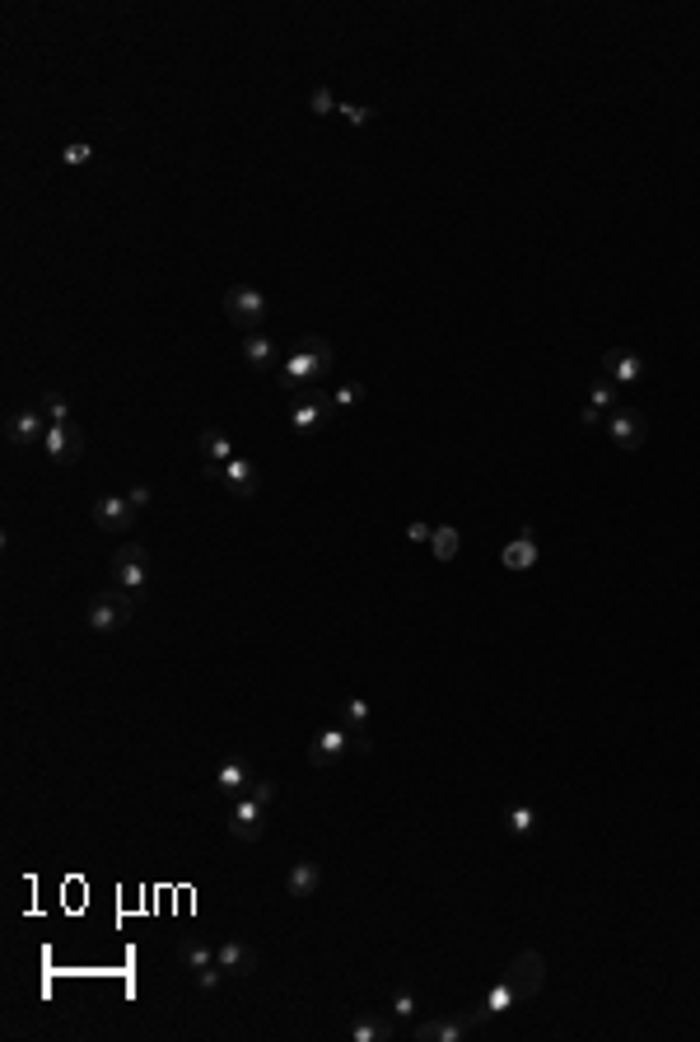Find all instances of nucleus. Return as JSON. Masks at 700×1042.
Here are the masks:
<instances>
[{
	"mask_svg": "<svg viewBox=\"0 0 700 1042\" xmlns=\"http://www.w3.org/2000/svg\"><path fill=\"white\" fill-rule=\"evenodd\" d=\"M332 360H337V351L327 346L322 337H299L290 351H285V360H280V370H276V388H308V383H318L327 370H332Z\"/></svg>",
	"mask_w": 700,
	"mask_h": 1042,
	"instance_id": "nucleus-1",
	"label": "nucleus"
},
{
	"mask_svg": "<svg viewBox=\"0 0 700 1042\" xmlns=\"http://www.w3.org/2000/svg\"><path fill=\"white\" fill-rule=\"evenodd\" d=\"M205 482L224 486V492L238 496V500H253L262 492V473H257V463L248 454H238L229 463H205Z\"/></svg>",
	"mask_w": 700,
	"mask_h": 1042,
	"instance_id": "nucleus-2",
	"label": "nucleus"
},
{
	"mask_svg": "<svg viewBox=\"0 0 700 1042\" xmlns=\"http://www.w3.org/2000/svg\"><path fill=\"white\" fill-rule=\"evenodd\" d=\"M131 612H136V594H131V589L108 584V589H103V594L89 603V626L108 636V631H121V626L131 622Z\"/></svg>",
	"mask_w": 700,
	"mask_h": 1042,
	"instance_id": "nucleus-3",
	"label": "nucleus"
},
{
	"mask_svg": "<svg viewBox=\"0 0 700 1042\" xmlns=\"http://www.w3.org/2000/svg\"><path fill=\"white\" fill-rule=\"evenodd\" d=\"M603 431H607V440L616 444V449H626V454H635V449H645V440H649V416L645 412H635V407H616V412H607V421H603Z\"/></svg>",
	"mask_w": 700,
	"mask_h": 1042,
	"instance_id": "nucleus-4",
	"label": "nucleus"
},
{
	"mask_svg": "<svg viewBox=\"0 0 700 1042\" xmlns=\"http://www.w3.org/2000/svg\"><path fill=\"white\" fill-rule=\"evenodd\" d=\"M509 991L513 1000H532L542 987H546V958L538 949H523V954H513V963H509Z\"/></svg>",
	"mask_w": 700,
	"mask_h": 1042,
	"instance_id": "nucleus-5",
	"label": "nucleus"
},
{
	"mask_svg": "<svg viewBox=\"0 0 700 1042\" xmlns=\"http://www.w3.org/2000/svg\"><path fill=\"white\" fill-rule=\"evenodd\" d=\"M224 314H229L234 328L262 332V323H266V295L253 290V285H234V290L224 295Z\"/></svg>",
	"mask_w": 700,
	"mask_h": 1042,
	"instance_id": "nucleus-6",
	"label": "nucleus"
},
{
	"mask_svg": "<svg viewBox=\"0 0 700 1042\" xmlns=\"http://www.w3.org/2000/svg\"><path fill=\"white\" fill-rule=\"evenodd\" d=\"M112 584H117V589H131V594H140V589L150 584V551L140 547V542L117 547V557H112Z\"/></svg>",
	"mask_w": 700,
	"mask_h": 1042,
	"instance_id": "nucleus-7",
	"label": "nucleus"
},
{
	"mask_svg": "<svg viewBox=\"0 0 700 1042\" xmlns=\"http://www.w3.org/2000/svg\"><path fill=\"white\" fill-rule=\"evenodd\" d=\"M47 458L56 463V467H75L79 458H85V431L75 425V416L71 421H56V425H47Z\"/></svg>",
	"mask_w": 700,
	"mask_h": 1042,
	"instance_id": "nucleus-8",
	"label": "nucleus"
},
{
	"mask_svg": "<svg viewBox=\"0 0 700 1042\" xmlns=\"http://www.w3.org/2000/svg\"><path fill=\"white\" fill-rule=\"evenodd\" d=\"M262 832H266V809L253 794H238L229 809V836L234 842H262Z\"/></svg>",
	"mask_w": 700,
	"mask_h": 1042,
	"instance_id": "nucleus-9",
	"label": "nucleus"
},
{
	"mask_svg": "<svg viewBox=\"0 0 700 1042\" xmlns=\"http://www.w3.org/2000/svg\"><path fill=\"white\" fill-rule=\"evenodd\" d=\"M603 370H607V379L616 388H621V383H640L649 374V365H645V356L635 351V346H612V351L603 356Z\"/></svg>",
	"mask_w": 700,
	"mask_h": 1042,
	"instance_id": "nucleus-10",
	"label": "nucleus"
},
{
	"mask_svg": "<svg viewBox=\"0 0 700 1042\" xmlns=\"http://www.w3.org/2000/svg\"><path fill=\"white\" fill-rule=\"evenodd\" d=\"M471 1033H477V1019L471 1014H462V1019H425V1024L411 1029L416 1042H467Z\"/></svg>",
	"mask_w": 700,
	"mask_h": 1042,
	"instance_id": "nucleus-11",
	"label": "nucleus"
},
{
	"mask_svg": "<svg viewBox=\"0 0 700 1042\" xmlns=\"http://www.w3.org/2000/svg\"><path fill=\"white\" fill-rule=\"evenodd\" d=\"M94 524L103 528V534H127V528L136 524V505L127 496H98L94 500Z\"/></svg>",
	"mask_w": 700,
	"mask_h": 1042,
	"instance_id": "nucleus-12",
	"label": "nucleus"
},
{
	"mask_svg": "<svg viewBox=\"0 0 700 1042\" xmlns=\"http://www.w3.org/2000/svg\"><path fill=\"white\" fill-rule=\"evenodd\" d=\"M327 416H337L332 393L313 388V393H304V398L290 407V431H308V425H318V421H327Z\"/></svg>",
	"mask_w": 700,
	"mask_h": 1042,
	"instance_id": "nucleus-13",
	"label": "nucleus"
},
{
	"mask_svg": "<svg viewBox=\"0 0 700 1042\" xmlns=\"http://www.w3.org/2000/svg\"><path fill=\"white\" fill-rule=\"evenodd\" d=\"M346 748H350V729L337 720V725H327V729L313 734V744H308V762H313V767H327V762H337Z\"/></svg>",
	"mask_w": 700,
	"mask_h": 1042,
	"instance_id": "nucleus-14",
	"label": "nucleus"
},
{
	"mask_svg": "<svg viewBox=\"0 0 700 1042\" xmlns=\"http://www.w3.org/2000/svg\"><path fill=\"white\" fill-rule=\"evenodd\" d=\"M616 407H621L616 383H612V379H598V383L588 388V402H584V412H579V425H588V431H593V425H603L607 412H616Z\"/></svg>",
	"mask_w": 700,
	"mask_h": 1042,
	"instance_id": "nucleus-15",
	"label": "nucleus"
},
{
	"mask_svg": "<svg viewBox=\"0 0 700 1042\" xmlns=\"http://www.w3.org/2000/svg\"><path fill=\"white\" fill-rule=\"evenodd\" d=\"M500 566H504V570H532V566H538V528L523 524V528H519V538L504 542Z\"/></svg>",
	"mask_w": 700,
	"mask_h": 1042,
	"instance_id": "nucleus-16",
	"label": "nucleus"
},
{
	"mask_svg": "<svg viewBox=\"0 0 700 1042\" xmlns=\"http://www.w3.org/2000/svg\"><path fill=\"white\" fill-rule=\"evenodd\" d=\"M243 360L253 365V370H262V374H276L280 370V360H285V351L271 341V337H262V332H248L243 337Z\"/></svg>",
	"mask_w": 700,
	"mask_h": 1042,
	"instance_id": "nucleus-17",
	"label": "nucleus"
},
{
	"mask_svg": "<svg viewBox=\"0 0 700 1042\" xmlns=\"http://www.w3.org/2000/svg\"><path fill=\"white\" fill-rule=\"evenodd\" d=\"M215 963L229 977H253L257 972V949L243 945V939H224V945L215 949Z\"/></svg>",
	"mask_w": 700,
	"mask_h": 1042,
	"instance_id": "nucleus-18",
	"label": "nucleus"
},
{
	"mask_svg": "<svg viewBox=\"0 0 700 1042\" xmlns=\"http://www.w3.org/2000/svg\"><path fill=\"white\" fill-rule=\"evenodd\" d=\"M47 425L52 421H43V412H29L24 407V412L10 416V440L14 444H38V440H47Z\"/></svg>",
	"mask_w": 700,
	"mask_h": 1042,
	"instance_id": "nucleus-19",
	"label": "nucleus"
},
{
	"mask_svg": "<svg viewBox=\"0 0 700 1042\" xmlns=\"http://www.w3.org/2000/svg\"><path fill=\"white\" fill-rule=\"evenodd\" d=\"M285 888H290V897H313L322 888V870L313 861H295L290 874H285Z\"/></svg>",
	"mask_w": 700,
	"mask_h": 1042,
	"instance_id": "nucleus-20",
	"label": "nucleus"
},
{
	"mask_svg": "<svg viewBox=\"0 0 700 1042\" xmlns=\"http://www.w3.org/2000/svg\"><path fill=\"white\" fill-rule=\"evenodd\" d=\"M201 454H205V463H229V458H238V444L224 435V431H215V425H205L201 431Z\"/></svg>",
	"mask_w": 700,
	"mask_h": 1042,
	"instance_id": "nucleus-21",
	"label": "nucleus"
},
{
	"mask_svg": "<svg viewBox=\"0 0 700 1042\" xmlns=\"http://www.w3.org/2000/svg\"><path fill=\"white\" fill-rule=\"evenodd\" d=\"M509 1005H513V991H509V982H496V987H490V996L481 1000L477 1010H467V1014L477 1019V1029H481V1024H490V1019H496V1014H504Z\"/></svg>",
	"mask_w": 700,
	"mask_h": 1042,
	"instance_id": "nucleus-22",
	"label": "nucleus"
},
{
	"mask_svg": "<svg viewBox=\"0 0 700 1042\" xmlns=\"http://www.w3.org/2000/svg\"><path fill=\"white\" fill-rule=\"evenodd\" d=\"M215 786H220L224 794H234V800H238V794H248L253 776H248V767H243V762L234 758V762H224V767L215 771Z\"/></svg>",
	"mask_w": 700,
	"mask_h": 1042,
	"instance_id": "nucleus-23",
	"label": "nucleus"
},
{
	"mask_svg": "<svg viewBox=\"0 0 700 1042\" xmlns=\"http://www.w3.org/2000/svg\"><path fill=\"white\" fill-rule=\"evenodd\" d=\"M429 551H435V561H453L462 551V534L453 524H439L435 528V538H429Z\"/></svg>",
	"mask_w": 700,
	"mask_h": 1042,
	"instance_id": "nucleus-24",
	"label": "nucleus"
},
{
	"mask_svg": "<svg viewBox=\"0 0 700 1042\" xmlns=\"http://www.w3.org/2000/svg\"><path fill=\"white\" fill-rule=\"evenodd\" d=\"M504 832L509 836H528L532 828H538V809H528V804H504Z\"/></svg>",
	"mask_w": 700,
	"mask_h": 1042,
	"instance_id": "nucleus-25",
	"label": "nucleus"
},
{
	"mask_svg": "<svg viewBox=\"0 0 700 1042\" xmlns=\"http://www.w3.org/2000/svg\"><path fill=\"white\" fill-rule=\"evenodd\" d=\"M178 958H182V968H188V972H201V968L215 963V949L201 945V939H188V945L178 949Z\"/></svg>",
	"mask_w": 700,
	"mask_h": 1042,
	"instance_id": "nucleus-26",
	"label": "nucleus"
},
{
	"mask_svg": "<svg viewBox=\"0 0 700 1042\" xmlns=\"http://www.w3.org/2000/svg\"><path fill=\"white\" fill-rule=\"evenodd\" d=\"M350 1038H355V1042H393L397 1029L393 1024H374V1019H360V1024H350Z\"/></svg>",
	"mask_w": 700,
	"mask_h": 1042,
	"instance_id": "nucleus-27",
	"label": "nucleus"
},
{
	"mask_svg": "<svg viewBox=\"0 0 700 1042\" xmlns=\"http://www.w3.org/2000/svg\"><path fill=\"white\" fill-rule=\"evenodd\" d=\"M364 720H369V702H364V697H350V702L341 706V725L355 729V734H364Z\"/></svg>",
	"mask_w": 700,
	"mask_h": 1042,
	"instance_id": "nucleus-28",
	"label": "nucleus"
},
{
	"mask_svg": "<svg viewBox=\"0 0 700 1042\" xmlns=\"http://www.w3.org/2000/svg\"><path fill=\"white\" fill-rule=\"evenodd\" d=\"M43 416L56 425V421H71V402L61 393H43Z\"/></svg>",
	"mask_w": 700,
	"mask_h": 1042,
	"instance_id": "nucleus-29",
	"label": "nucleus"
},
{
	"mask_svg": "<svg viewBox=\"0 0 700 1042\" xmlns=\"http://www.w3.org/2000/svg\"><path fill=\"white\" fill-rule=\"evenodd\" d=\"M89 159H94V146H89V140H71V146L66 150H61V164H89Z\"/></svg>",
	"mask_w": 700,
	"mask_h": 1042,
	"instance_id": "nucleus-30",
	"label": "nucleus"
},
{
	"mask_svg": "<svg viewBox=\"0 0 700 1042\" xmlns=\"http://www.w3.org/2000/svg\"><path fill=\"white\" fill-rule=\"evenodd\" d=\"M308 104H313V113H318V117H332V113H341V98H337L332 89H313V98H308Z\"/></svg>",
	"mask_w": 700,
	"mask_h": 1042,
	"instance_id": "nucleus-31",
	"label": "nucleus"
},
{
	"mask_svg": "<svg viewBox=\"0 0 700 1042\" xmlns=\"http://www.w3.org/2000/svg\"><path fill=\"white\" fill-rule=\"evenodd\" d=\"M355 402H364V388H360V383H341L337 393H332V407H337V412H346V407H355Z\"/></svg>",
	"mask_w": 700,
	"mask_h": 1042,
	"instance_id": "nucleus-32",
	"label": "nucleus"
},
{
	"mask_svg": "<svg viewBox=\"0 0 700 1042\" xmlns=\"http://www.w3.org/2000/svg\"><path fill=\"white\" fill-rule=\"evenodd\" d=\"M248 794H253V800H257L262 809H271V804H276V781H271V776H262V781H253V786H248Z\"/></svg>",
	"mask_w": 700,
	"mask_h": 1042,
	"instance_id": "nucleus-33",
	"label": "nucleus"
},
{
	"mask_svg": "<svg viewBox=\"0 0 700 1042\" xmlns=\"http://www.w3.org/2000/svg\"><path fill=\"white\" fill-rule=\"evenodd\" d=\"M341 117L350 122V127H369L379 113H374V108H360V104H341Z\"/></svg>",
	"mask_w": 700,
	"mask_h": 1042,
	"instance_id": "nucleus-34",
	"label": "nucleus"
},
{
	"mask_svg": "<svg viewBox=\"0 0 700 1042\" xmlns=\"http://www.w3.org/2000/svg\"><path fill=\"white\" fill-rule=\"evenodd\" d=\"M224 977H229V972H224L220 963H211V968H201V972H196V987H201V991H215V987L224 982Z\"/></svg>",
	"mask_w": 700,
	"mask_h": 1042,
	"instance_id": "nucleus-35",
	"label": "nucleus"
},
{
	"mask_svg": "<svg viewBox=\"0 0 700 1042\" xmlns=\"http://www.w3.org/2000/svg\"><path fill=\"white\" fill-rule=\"evenodd\" d=\"M393 1014H397V1019H411V1014H416V996H411V991H397V996H393Z\"/></svg>",
	"mask_w": 700,
	"mask_h": 1042,
	"instance_id": "nucleus-36",
	"label": "nucleus"
},
{
	"mask_svg": "<svg viewBox=\"0 0 700 1042\" xmlns=\"http://www.w3.org/2000/svg\"><path fill=\"white\" fill-rule=\"evenodd\" d=\"M127 500H131L136 509H146V505L154 500V492H150V486H131V492H127Z\"/></svg>",
	"mask_w": 700,
	"mask_h": 1042,
	"instance_id": "nucleus-37",
	"label": "nucleus"
},
{
	"mask_svg": "<svg viewBox=\"0 0 700 1042\" xmlns=\"http://www.w3.org/2000/svg\"><path fill=\"white\" fill-rule=\"evenodd\" d=\"M406 538H411V542H429V538H435V528H429V524H421V519H416V524L406 528Z\"/></svg>",
	"mask_w": 700,
	"mask_h": 1042,
	"instance_id": "nucleus-38",
	"label": "nucleus"
}]
</instances>
